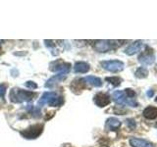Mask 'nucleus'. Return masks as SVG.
I'll use <instances>...</instances> for the list:
<instances>
[{"mask_svg":"<svg viewBox=\"0 0 157 147\" xmlns=\"http://www.w3.org/2000/svg\"><path fill=\"white\" fill-rule=\"evenodd\" d=\"M135 75L137 78H145L147 77V75H148V71H147L145 68L140 67L136 71Z\"/></svg>","mask_w":157,"mask_h":147,"instance_id":"18","label":"nucleus"},{"mask_svg":"<svg viewBox=\"0 0 157 147\" xmlns=\"http://www.w3.org/2000/svg\"><path fill=\"white\" fill-rule=\"evenodd\" d=\"M142 46H144V44H142V41L140 40H136L135 41L134 43H132L131 45H129L125 50V53L127 55L129 56H132V55H135L137 52H140L141 50Z\"/></svg>","mask_w":157,"mask_h":147,"instance_id":"9","label":"nucleus"},{"mask_svg":"<svg viewBox=\"0 0 157 147\" xmlns=\"http://www.w3.org/2000/svg\"><path fill=\"white\" fill-rule=\"evenodd\" d=\"M63 102H64L63 97H62V96H58V95H56V96H54V97L52 98L51 101L48 103V105H50L51 107H58V106L62 105V104H63Z\"/></svg>","mask_w":157,"mask_h":147,"instance_id":"17","label":"nucleus"},{"mask_svg":"<svg viewBox=\"0 0 157 147\" xmlns=\"http://www.w3.org/2000/svg\"><path fill=\"white\" fill-rule=\"evenodd\" d=\"M105 126L108 130H117L121 126V122L117 118L111 117L109 119H107Z\"/></svg>","mask_w":157,"mask_h":147,"instance_id":"12","label":"nucleus"},{"mask_svg":"<svg viewBox=\"0 0 157 147\" xmlns=\"http://www.w3.org/2000/svg\"><path fill=\"white\" fill-rule=\"evenodd\" d=\"M112 98L117 104L119 105H128L131 107H137L139 103L136 102L135 98H130L126 95V93L124 91L117 90L112 94Z\"/></svg>","mask_w":157,"mask_h":147,"instance_id":"2","label":"nucleus"},{"mask_svg":"<svg viewBox=\"0 0 157 147\" xmlns=\"http://www.w3.org/2000/svg\"><path fill=\"white\" fill-rule=\"evenodd\" d=\"M121 41L117 40H96L93 44V48L95 49L97 52L104 53L112 49H115L117 47H119L122 43H119Z\"/></svg>","mask_w":157,"mask_h":147,"instance_id":"3","label":"nucleus"},{"mask_svg":"<svg viewBox=\"0 0 157 147\" xmlns=\"http://www.w3.org/2000/svg\"><path fill=\"white\" fill-rule=\"evenodd\" d=\"M67 75H63V74H57V75L53 76L52 77H50L49 80L46 81V83L44 85V86L47 88H52L55 85H57L58 82H60L62 81H64L66 78Z\"/></svg>","mask_w":157,"mask_h":147,"instance_id":"10","label":"nucleus"},{"mask_svg":"<svg viewBox=\"0 0 157 147\" xmlns=\"http://www.w3.org/2000/svg\"><path fill=\"white\" fill-rule=\"evenodd\" d=\"M25 85H26L27 87H29V89H36V88H37V85H36V83L32 81H27L26 83H25Z\"/></svg>","mask_w":157,"mask_h":147,"instance_id":"22","label":"nucleus"},{"mask_svg":"<svg viewBox=\"0 0 157 147\" xmlns=\"http://www.w3.org/2000/svg\"><path fill=\"white\" fill-rule=\"evenodd\" d=\"M155 56L152 49L146 47L145 50L142 52L139 57V62L144 66H150L154 63Z\"/></svg>","mask_w":157,"mask_h":147,"instance_id":"7","label":"nucleus"},{"mask_svg":"<svg viewBox=\"0 0 157 147\" xmlns=\"http://www.w3.org/2000/svg\"><path fill=\"white\" fill-rule=\"evenodd\" d=\"M156 126H157V124H156Z\"/></svg>","mask_w":157,"mask_h":147,"instance_id":"27","label":"nucleus"},{"mask_svg":"<svg viewBox=\"0 0 157 147\" xmlns=\"http://www.w3.org/2000/svg\"><path fill=\"white\" fill-rule=\"evenodd\" d=\"M126 125L130 130H135L136 126V122H135L134 119H128L126 121Z\"/></svg>","mask_w":157,"mask_h":147,"instance_id":"20","label":"nucleus"},{"mask_svg":"<svg viewBox=\"0 0 157 147\" xmlns=\"http://www.w3.org/2000/svg\"><path fill=\"white\" fill-rule=\"evenodd\" d=\"M6 88L7 85H4V83H0V97H4L5 95V92H6Z\"/></svg>","mask_w":157,"mask_h":147,"instance_id":"23","label":"nucleus"},{"mask_svg":"<svg viewBox=\"0 0 157 147\" xmlns=\"http://www.w3.org/2000/svg\"><path fill=\"white\" fill-rule=\"evenodd\" d=\"M130 144L132 147H154L151 142L142 138H136V137L130 139Z\"/></svg>","mask_w":157,"mask_h":147,"instance_id":"11","label":"nucleus"},{"mask_svg":"<svg viewBox=\"0 0 157 147\" xmlns=\"http://www.w3.org/2000/svg\"><path fill=\"white\" fill-rule=\"evenodd\" d=\"M124 92L126 93V95L130 98H135V96H136V92L132 89H131V88H126Z\"/></svg>","mask_w":157,"mask_h":147,"instance_id":"21","label":"nucleus"},{"mask_svg":"<svg viewBox=\"0 0 157 147\" xmlns=\"http://www.w3.org/2000/svg\"><path fill=\"white\" fill-rule=\"evenodd\" d=\"M42 130H43V125L36 124V125H33L31 126H29L28 129L22 130L21 134L26 139H34L42 134Z\"/></svg>","mask_w":157,"mask_h":147,"instance_id":"4","label":"nucleus"},{"mask_svg":"<svg viewBox=\"0 0 157 147\" xmlns=\"http://www.w3.org/2000/svg\"><path fill=\"white\" fill-rule=\"evenodd\" d=\"M101 67L104 70L111 73H118L124 70L125 65L124 63L119 60H110V61H102L100 63Z\"/></svg>","mask_w":157,"mask_h":147,"instance_id":"5","label":"nucleus"},{"mask_svg":"<svg viewBox=\"0 0 157 147\" xmlns=\"http://www.w3.org/2000/svg\"><path fill=\"white\" fill-rule=\"evenodd\" d=\"M155 101L157 102V96H156V98H155Z\"/></svg>","mask_w":157,"mask_h":147,"instance_id":"26","label":"nucleus"},{"mask_svg":"<svg viewBox=\"0 0 157 147\" xmlns=\"http://www.w3.org/2000/svg\"><path fill=\"white\" fill-rule=\"evenodd\" d=\"M153 90H149V91H147V93H146V94H147V96H149V97H151V96H153Z\"/></svg>","mask_w":157,"mask_h":147,"instance_id":"24","label":"nucleus"},{"mask_svg":"<svg viewBox=\"0 0 157 147\" xmlns=\"http://www.w3.org/2000/svg\"><path fill=\"white\" fill-rule=\"evenodd\" d=\"M90 66L86 62H77L74 66V71L77 74H86L90 71Z\"/></svg>","mask_w":157,"mask_h":147,"instance_id":"14","label":"nucleus"},{"mask_svg":"<svg viewBox=\"0 0 157 147\" xmlns=\"http://www.w3.org/2000/svg\"><path fill=\"white\" fill-rule=\"evenodd\" d=\"M82 81L86 83H88L94 87H101L102 86V81L99 77H94V76H87L85 78H82Z\"/></svg>","mask_w":157,"mask_h":147,"instance_id":"15","label":"nucleus"},{"mask_svg":"<svg viewBox=\"0 0 157 147\" xmlns=\"http://www.w3.org/2000/svg\"><path fill=\"white\" fill-rule=\"evenodd\" d=\"M106 81L108 82H110L112 85H114V86H119L121 85V82H122V80L120 77H106L105 78Z\"/></svg>","mask_w":157,"mask_h":147,"instance_id":"19","label":"nucleus"},{"mask_svg":"<svg viewBox=\"0 0 157 147\" xmlns=\"http://www.w3.org/2000/svg\"><path fill=\"white\" fill-rule=\"evenodd\" d=\"M65 147H72V146H70V145H67V146H65Z\"/></svg>","mask_w":157,"mask_h":147,"instance_id":"25","label":"nucleus"},{"mask_svg":"<svg viewBox=\"0 0 157 147\" xmlns=\"http://www.w3.org/2000/svg\"><path fill=\"white\" fill-rule=\"evenodd\" d=\"M49 70L54 73L58 74H63V75H67L71 70V64L67 62H63L61 60L54 61L50 64V68Z\"/></svg>","mask_w":157,"mask_h":147,"instance_id":"6","label":"nucleus"},{"mask_svg":"<svg viewBox=\"0 0 157 147\" xmlns=\"http://www.w3.org/2000/svg\"><path fill=\"white\" fill-rule=\"evenodd\" d=\"M142 114L147 120H154L157 118V108L153 106H148L144 110Z\"/></svg>","mask_w":157,"mask_h":147,"instance_id":"16","label":"nucleus"},{"mask_svg":"<svg viewBox=\"0 0 157 147\" xmlns=\"http://www.w3.org/2000/svg\"><path fill=\"white\" fill-rule=\"evenodd\" d=\"M56 95H57L56 92H53V91H51V92H48V91L44 92L43 94H42V96L39 98V100H38V107H42L45 104H48V103L51 101L52 98L54 96H56Z\"/></svg>","mask_w":157,"mask_h":147,"instance_id":"13","label":"nucleus"},{"mask_svg":"<svg viewBox=\"0 0 157 147\" xmlns=\"http://www.w3.org/2000/svg\"><path fill=\"white\" fill-rule=\"evenodd\" d=\"M36 94L33 91L24 90L21 88H12L10 91V100L13 103H23L29 102Z\"/></svg>","mask_w":157,"mask_h":147,"instance_id":"1","label":"nucleus"},{"mask_svg":"<svg viewBox=\"0 0 157 147\" xmlns=\"http://www.w3.org/2000/svg\"><path fill=\"white\" fill-rule=\"evenodd\" d=\"M93 101H94L95 105L100 107V108H103L107 106L108 104L110 103V96L106 94V93H97V94H95V96L93 97Z\"/></svg>","mask_w":157,"mask_h":147,"instance_id":"8","label":"nucleus"}]
</instances>
